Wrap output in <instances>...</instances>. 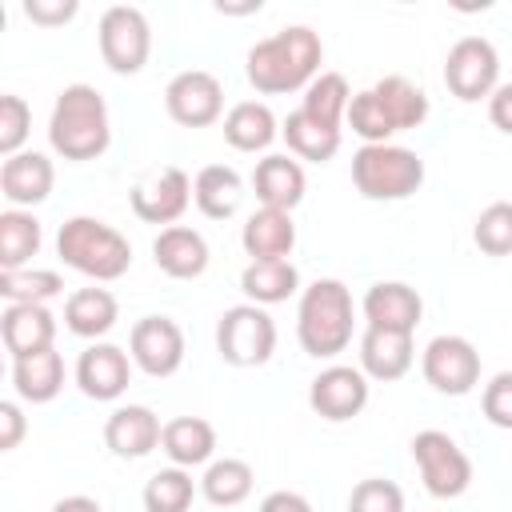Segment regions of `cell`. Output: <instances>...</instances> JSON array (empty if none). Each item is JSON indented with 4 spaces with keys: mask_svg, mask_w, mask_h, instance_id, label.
Here are the masks:
<instances>
[{
    "mask_svg": "<svg viewBox=\"0 0 512 512\" xmlns=\"http://www.w3.org/2000/svg\"><path fill=\"white\" fill-rule=\"evenodd\" d=\"M240 292L248 296V304H284L288 296L300 292V272L292 260H248V268L240 272Z\"/></svg>",
    "mask_w": 512,
    "mask_h": 512,
    "instance_id": "obj_29",
    "label": "cell"
},
{
    "mask_svg": "<svg viewBox=\"0 0 512 512\" xmlns=\"http://www.w3.org/2000/svg\"><path fill=\"white\" fill-rule=\"evenodd\" d=\"M160 436H164V424L152 408L144 404H120L108 420H104V444L112 456L120 460H140L148 456L152 448H160Z\"/></svg>",
    "mask_w": 512,
    "mask_h": 512,
    "instance_id": "obj_17",
    "label": "cell"
},
{
    "mask_svg": "<svg viewBox=\"0 0 512 512\" xmlns=\"http://www.w3.org/2000/svg\"><path fill=\"white\" fill-rule=\"evenodd\" d=\"M276 136H280V128L264 100H240L224 112V140L236 152H264Z\"/></svg>",
    "mask_w": 512,
    "mask_h": 512,
    "instance_id": "obj_28",
    "label": "cell"
},
{
    "mask_svg": "<svg viewBox=\"0 0 512 512\" xmlns=\"http://www.w3.org/2000/svg\"><path fill=\"white\" fill-rule=\"evenodd\" d=\"M40 244H44V232L28 208L0 212V272L28 268V260L40 252Z\"/></svg>",
    "mask_w": 512,
    "mask_h": 512,
    "instance_id": "obj_31",
    "label": "cell"
},
{
    "mask_svg": "<svg viewBox=\"0 0 512 512\" xmlns=\"http://www.w3.org/2000/svg\"><path fill=\"white\" fill-rule=\"evenodd\" d=\"M56 168L44 152H16L0 164V192L12 208H36L52 196Z\"/></svg>",
    "mask_w": 512,
    "mask_h": 512,
    "instance_id": "obj_18",
    "label": "cell"
},
{
    "mask_svg": "<svg viewBox=\"0 0 512 512\" xmlns=\"http://www.w3.org/2000/svg\"><path fill=\"white\" fill-rule=\"evenodd\" d=\"M52 512H104V508L92 496H64V500L52 504Z\"/></svg>",
    "mask_w": 512,
    "mask_h": 512,
    "instance_id": "obj_46",
    "label": "cell"
},
{
    "mask_svg": "<svg viewBox=\"0 0 512 512\" xmlns=\"http://www.w3.org/2000/svg\"><path fill=\"white\" fill-rule=\"evenodd\" d=\"M320 60H324V44L308 24H288L264 40H256L248 48L244 72L248 84L264 96H280V92H300L320 76Z\"/></svg>",
    "mask_w": 512,
    "mask_h": 512,
    "instance_id": "obj_1",
    "label": "cell"
},
{
    "mask_svg": "<svg viewBox=\"0 0 512 512\" xmlns=\"http://www.w3.org/2000/svg\"><path fill=\"white\" fill-rule=\"evenodd\" d=\"M28 432V420L16 400H0V452H12Z\"/></svg>",
    "mask_w": 512,
    "mask_h": 512,
    "instance_id": "obj_43",
    "label": "cell"
},
{
    "mask_svg": "<svg viewBox=\"0 0 512 512\" xmlns=\"http://www.w3.org/2000/svg\"><path fill=\"white\" fill-rule=\"evenodd\" d=\"M164 108L184 128H208L224 116V84L204 68H184L168 80Z\"/></svg>",
    "mask_w": 512,
    "mask_h": 512,
    "instance_id": "obj_11",
    "label": "cell"
},
{
    "mask_svg": "<svg viewBox=\"0 0 512 512\" xmlns=\"http://www.w3.org/2000/svg\"><path fill=\"white\" fill-rule=\"evenodd\" d=\"M252 188H256L260 208L292 212V208L304 200L308 176H304L300 160H292V156H284V152H272V156L256 160V168H252Z\"/></svg>",
    "mask_w": 512,
    "mask_h": 512,
    "instance_id": "obj_19",
    "label": "cell"
},
{
    "mask_svg": "<svg viewBox=\"0 0 512 512\" xmlns=\"http://www.w3.org/2000/svg\"><path fill=\"white\" fill-rule=\"evenodd\" d=\"M364 324L368 328H388V332H416L420 316H424V300L412 284L404 280H376L364 300H360Z\"/></svg>",
    "mask_w": 512,
    "mask_h": 512,
    "instance_id": "obj_16",
    "label": "cell"
},
{
    "mask_svg": "<svg viewBox=\"0 0 512 512\" xmlns=\"http://www.w3.org/2000/svg\"><path fill=\"white\" fill-rule=\"evenodd\" d=\"M308 404H312L316 416H324L332 424L352 420L368 404V376L360 368H352V364H328L308 384Z\"/></svg>",
    "mask_w": 512,
    "mask_h": 512,
    "instance_id": "obj_14",
    "label": "cell"
},
{
    "mask_svg": "<svg viewBox=\"0 0 512 512\" xmlns=\"http://www.w3.org/2000/svg\"><path fill=\"white\" fill-rule=\"evenodd\" d=\"M416 360L412 332H388V328H364L360 336V372L368 380H400Z\"/></svg>",
    "mask_w": 512,
    "mask_h": 512,
    "instance_id": "obj_21",
    "label": "cell"
},
{
    "mask_svg": "<svg viewBox=\"0 0 512 512\" xmlns=\"http://www.w3.org/2000/svg\"><path fill=\"white\" fill-rule=\"evenodd\" d=\"M48 144L64 160H96L112 144V120L108 104L92 84H68L60 88L52 116H48Z\"/></svg>",
    "mask_w": 512,
    "mask_h": 512,
    "instance_id": "obj_2",
    "label": "cell"
},
{
    "mask_svg": "<svg viewBox=\"0 0 512 512\" xmlns=\"http://www.w3.org/2000/svg\"><path fill=\"white\" fill-rule=\"evenodd\" d=\"M260 512H312V504H308L300 492L280 488V492H268V496L260 500Z\"/></svg>",
    "mask_w": 512,
    "mask_h": 512,
    "instance_id": "obj_45",
    "label": "cell"
},
{
    "mask_svg": "<svg viewBox=\"0 0 512 512\" xmlns=\"http://www.w3.org/2000/svg\"><path fill=\"white\" fill-rule=\"evenodd\" d=\"M352 292L344 280H312L300 292V308H296V340L308 356L316 360H332L352 344Z\"/></svg>",
    "mask_w": 512,
    "mask_h": 512,
    "instance_id": "obj_3",
    "label": "cell"
},
{
    "mask_svg": "<svg viewBox=\"0 0 512 512\" xmlns=\"http://www.w3.org/2000/svg\"><path fill=\"white\" fill-rule=\"evenodd\" d=\"M12 384H16V396L28 404L56 400L64 388V356L56 348H44V352L12 360Z\"/></svg>",
    "mask_w": 512,
    "mask_h": 512,
    "instance_id": "obj_25",
    "label": "cell"
},
{
    "mask_svg": "<svg viewBox=\"0 0 512 512\" xmlns=\"http://www.w3.org/2000/svg\"><path fill=\"white\" fill-rule=\"evenodd\" d=\"M128 356L148 376H172L184 364V328L172 316H144L132 324Z\"/></svg>",
    "mask_w": 512,
    "mask_h": 512,
    "instance_id": "obj_12",
    "label": "cell"
},
{
    "mask_svg": "<svg viewBox=\"0 0 512 512\" xmlns=\"http://www.w3.org/2000/svg\"><path fill=\"white\" fill-rule=\"evenodd\" d=\"M116 316H120V304L108 288H76L64 300V328L84 340H100L104 332H112Z\"/></svg>",
    "mask_w": 512,
    "mask_h": 512,
    "instance_id": "obj_27",
    "label": "cell"
},
{
    "mask_svg": "<svg viewBox=\"0 0 512 512\" xmlns=\"http://www.w3.org/2000/svg\"><path fill=\"white\" fill-rule=\"evenodd\" d=\"M480 408H484L488 424L512 432V372H496V376L484 384V392H480Z\"/></svg>",
    "mask_w": 512,
    "mask_h": 512,
    "instance_id": "obj_41",
    "label": "cell"
},
{
    "mask_svg": "<svg viewBox=\"0 0 512 512\" xmlns=\"http://www.w3.org/2000/svg\"><path fill=\"white\" fill-rule=\"evenodd\" d=\"M0 336L12 360L44 352L56 340V316L48 312V304H8L0 316Z\"/></svg>",
    "mask_w": 512,
    "mask_h": 512,
    "instance_id": "obj_22",
    "label": "cell"
},
{
    "mask_svg": "<svg viewBox=\"0 0 512 512\" xmlns=\"http://www.w3.org/2000/svg\"><path fill=\"white\" fill-rule=\"evenodd\" d=\"M216 12H232V16H244V12H260V0H248V4H228V0H220V4H216Z\"/></svg>",
    "mask_w": 512,
    "mask_h": 512,
    "instance_id": "obj_47",
    "label": "cell"
},
{
    "mask_svg": "<svg viewBox=\"0 0 512 512\" xmlns=\"http://www.w3.org/2000/svg\"><path fill=\"white\" fill-rule=\"evenodd\" d=\"M28 132H32V108H28V100L16 96V92H4L0 96V152H4V160L24 148Z\"/></svg>",
    "mask_w": 512,
    "mask_h": 512,
    "instance_id": "obj_39",
    "label": "cell"
},
{
    "mask_svg": "<svg viewBox=\"0 0 512 512\" xmlns=\"http://www.w3.org/2000/svg\"><path fill=\"white\" fill-rule=\"evenodd\" d=\"M444 84L456 100H488L500 88V52L488 36H460L444 56Z\"/></svg>",
    "mask_w": 512,
    "mask_h": 512,
    "instance_id": "obj_9",
    "label": "cell"
},
{
    "mask_svg": "<svg viewBox=\"0 0 512 512\" xmlns=\"http://www.w3.org/2000/svg\"><path fill=\"white\" fill-rule=\"evenodd\" d=\"M252 480H256V472H252L248 460L224 456V460H212V464L204 468L200 492H204V500L216 504V508H236V504H244V500L252 496Z\"/></svg>",
    "mask_w": 512,
    "mask_h": 512,
    "instance_id": "obj_32",
    "label": "cell"
},
{
    "mask_svg": "<svg viewBox=\"0 0 512 512\" xmlns=\"http://www.w3.org/2000/svg\"><path fill=\"white\" fill-rule=\"evenodd\" d=\"M160 448H164V456H168L176 468L208 464L212 452H216V428H212L204 416H176V420L164 424Z\"/></svg>",
    "mask_w": 512,
    "mask_h": 512,
    "instance_id": "obj_26",
    "label": "cell"
},
{
    "mask_svg": "<svg viewBox=\"0 0 512 512\" xmlns=\"http://www.w3.org/2000/svg\"><path fill=\"white\" fill-rule=\"evenodd\" d=\"M240 244L252 260H288V252L296 248V224L292 212H276V208H256L244 228H240Z\"/></svg>",
    "mask_w": 512,
    "mask_h": 512,
    "instance_id": "obj_23",
    "label": "cell"
},
{
    "mask_svg": "<svg viewBox=\"0 0 512 512\" xmlns=\"http://www.w3.org/2000/svg\"><path fill=\"white\" fill-rule=\"evenodd\" d=\"M348 512H404V492L384 476H368L352 488Z\"/></svg>",
    "mask_w": 512,
    "mask_h": 512,
    "instance_id": "obj_40",
    "label": "cell"
},
{
    "mask_svg": "<svg viewBox=\"0 0 512 512\" xmlns=\"http://www.w3.org/2000/svg\"><path fill=\"white\" fill-rule=\"evenodd\" d=\"M420 372L440 396H468L480 384V352L464 336H432L420 356Z\"/></svg>",
    "mask_w": 512,
    "mask_h": 512,
    "instance_id": "obj_10",
    "label": "cell"
},
{
    "mask_svg": "<svg viewBox=\"0 0 512 512\" xmlns=\"http://www.w3.org/2000/svg\"><path fill=\"white\" fill-rule=\"evenodd\" d=\"M132 384V356L120 344L96 340L76 360V388L88 400H116Z\"/></svg>",
    "mask_w": 512,
    "mask_h": 512,
    "instance_id": "obj_15",
    "label": "cell"
},
{
    "mask_svg": "<svg viewBox=\"0 0 512 512\" xmlns=\"http://www.w3.org/2000/svg\"><path fill=\"white\" fill-rule=\"evenodd\" d=\"M24 16L32 24L56 28V24H68L76 16V0H24Z\"/></svg>",
    "mask_w": 512,
    "mask_h": 512,
    "instance_id": "obj_42",
    "label": "cell"
},
{
    "mask_svg": "<svg viewBox=\"0 0 512 512\" xmlns=\"http://www.w3.org/2000/svg\"><path fill=\"white\" fill-rule=\"evenodd\" d=\"M352 184L364 200H408L424 184V160L404 144H364L352 156Z\"/></svg>",
    "mask_w": 512,
    "mask_h": 512,
    "instance_id": "obj_5",
    "label": "cell"
},
{
    "mask_svg": "<svg viewBox=\"0 0 512 512\" xmlns=\"http://www.w3.org/2000/svg\"><path fill=\"white\" fill-rule=\"evenodd\" d=\"M372 92H376V100L384 104V112H388V120H392L396 132L420 128V124L428 120V96H424V88L412 84L408 76H384V80L372 84Z\"/></svg>",
    "mask_w": 512,
    "mask_h": 512,
    "instance_id": "obj_33",
    "label": "cell"
},
{
    "mask_svg": "<svg viewBox=\"0 0 512 512\" xmlns=\"http://www.w3.org/2000/svg\"><path fill=\"white\" fill-rule=\"evenodd\" d=\"M412 460L420 468L424 488L436 500H456L472 484V460H468V452L448 432H440V428H424V432L412 436Z\"/></svg>",
    "mask_w": 512,
    "mask_h": 512,
    "instance_id": "obj_7",
    "label": "cell"
},
{
    "mask_svg": "<svg viewBox=\"0 0 512 512\" xmlns=\"http://www.w3.org/2000/svg\"><path fill=\"white\" fill-rule=\"evenodd\" d=\"M96 40H100L104 64H108L116 76H136V72L148 64L152 28H148V16H144L140 8H132V4H112V8H104L100 28H96Z\"/></svg>",
    "mask_w": 512,
    "mask_h": 512,
    "instance_id": "obj_8",
    "label": "cell"
},
{
    "mask_svg": "<svg viewBox=\"0 0 512 512\" xmlns=\"http://www.w3.org/2000/svg\"><path fill=\"white\" fill-rule=\"evenodd\" d=\"M488 120H492L500 132H508V136H512V80H508V84H500V88L488 96Z\"/></svg>",
    "mask_w": 512,
    "mask_h": 512,
    "instance_id": "obj_44",
    "label": "cell"
},
{
    "mask_svg": "<svg viewBox=\"0 0 512 512\" xmlns=\"http://www.w3.org/2000/svg\"><path fill=\"white\" fill-rule=\"evenodd\" d=\"M152 260L172 280H196L208 268V240L188 224L160 228V236L152 240Z\"/></svg>",
    "mask_w": 512,
    "mask_h": 512,
    "instance_id": "obj_20",
    "label": "cell"
},
{
    "mask_svg": "<svg viewBox=\"0 0 512 512\" xmlns=\"http://www.w3.org/2000/svg\"><path fill=\"white\" fill-rule=\"evenodd\" d=\"M216 352L232 368H260L276 352V324L260 304H232L216 320Z\"/></svg>",
    "mask_w": 512,
    "mask_h": 512,
    "instance_id": "obj_6",
    "label": "cell"
},
{
    "mask_svg": "<svg viewBox=\"0 0 512 512\" xmlns=\"http://www.w3.org/2000/svg\"><path fill=\"white\" fill-rule=\"evenodd\" d=\"M472 240L484 256H512V200L488 204L472 224Z\"/></svg>",
    "mask_w": 512,
    "mask_h": 512,
    "instance_id": "obj_38",
    "label": "cell"
},
{
    "mask_svg": "<svg viewBox=\"0 0 512 512\" xmlns=\"http://www.w3.org/2000/svg\"><path fill=\"white\" fill-rule=\"evenodd\" d=\"M348 104H352V88H348V80H344L340 72H320V76L304 88V100H300V108H304L308 116H316V120H324V124H332V128L344 124Z\"/></svg>",
    "mask_w": 512,
    "mask_h": 512,
    "instance_id": "obj_35",
    "label": "cell"
},
{
    "mask_svg": "<svg viewBox=\"0 0 512 512\" xmlns=\"http://www.w3.org/2000/svg\"><path fill=\"white\" fill-rule=\"evenodd\" d=\"M192 204V180L184 168L168 164L152 176H144L136 188H132V212L144 220V224H164L172 228Z\"/></svg>",
    "mask_w": 512,
    "mask_h": 512,
    "instance_id": "obj_13",
    "label": "cell"
},
{
    "mask_svg": "<svg viewBox=\"0 0 512 512\" xmlns=\"http://www.w3.org/2000/svg\"><path fill=\"white\" fill-rule=\"evenodd\" d=\"M64 292V276L52 268H16L0 272V296L8 304H48Z\"/></svg>",
    "mask_w": 512,
    "mask_h": 512,
    "instance_id": "obj_36",
    "label": "cell"
},
{
    "mask_svg": "<svg viewBox=\"0 0 512 512\" xmlns=\"http://www.w3.org/2000/svg\"><path fill=\"white\" fill-rule=\"evenodd\" d=\"M56 252L68 268H76L88 280H120L132 268V244L124 232L96 216H72L56 232Z\"/></svg>",
    "mask_w": 512,
    "mask_h": 512,
    "instance_id": "obj_4",
    "label": "cell"
},
{
    "mask_svg": "<svg viewBox=\"0 0 512 512\" xmlns=\"http://www.w3.org/2000/svg\"><path fill=\"white\" fill-rule=\"evenodd\" d=\"M280 136L288 140V152L300 156V160H312V164H328L336 152H340V128L308 116L304 108L288 112L284 124H280Z\"/></svg>",
    "mask_w": 512,
    "mask_h": 512,
    "instance_id": "obj_30",
    "label": "cell"
},
{
    "mask_svg": "<svg viewBox=\"0 0 512 512\" xmlns=\"http://www.w3.org/2000/svg\"><path fill=\"white\" fill-rule=\"evenodd\" d=\"M344 124H348L364 144H392V136H396V128H392V120H388V112H384V104L376 100L372 88L352 92V104H348Z\"/></svg>",
    "mask_w": 512,
    "mask_h": 512,
    "instance_id": "obj_37",
    "label": "cell"
},
{
    "mask_svg": "<svg viewBox=\"0 0 512 512\" xmlns=\"http://www.w3.org/2000/svg\"><path fill=\"white\" fill-rule=\"evenodd\" d=\"M140 500H144V512H188L196 500V480L188 468H176V464L160 468L148 476Z\"/></svg>",
    "mask_w": 512,
    "mask_h": 512,
    "instance_id": "obj_34",
    "label": "cell"
},
{
    "mask_svg": "<svg viewBox=\"0 0 512 512\" xmlns=\"http://www.w3.org/2000/svg\"><path fill=\"white\" fill-rule=\"evenodd\" d=\"M192 200L208 220H228L244 200V180L232 164H204L192 180Z\"/></svg>",
    "mask_w": 512,
    "mask_h": 512,
    "instance_id": "obj_24",
    "label": "cell"
}]
</instances>
